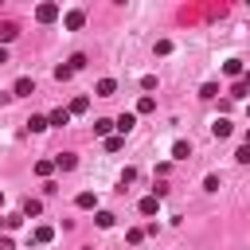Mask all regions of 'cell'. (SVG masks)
I'll use <instances>...</instances> for the list:
<instances>
[{
  "mask_svg": "<svg viewBox=\"0 0 250 250\" xmlns=\"http://www.w3.org/2000/svg\"><path fill=\"white\" fill-rule=\"evenodd\" d=\"M121 148H125V137H117V133L105 137V152H121Z\"/></svg>",
  "mask_w": 250,
  "mask_h": 250,
  "instance_id": "7402d4cb",
  "label": "cell"
},
{
  "mask_svg": "<svg viewBox=\"0 0 250 250\" xmlns=\"http://www.w3.org/2000/svg\"><path fill=\"white\" fill-rule=\"evenodd\" d=\"M66 109H70V117H74V113H86V109H90V98H74Z\"/></svg>",
  "mask_w": 250,
  "mask_h": 250,
  "instance_id": "ffe728a7",
  "label": "cell"
},
{
  "mask_svg": "<svg viewBox=\"0 0 250 250\" xmlns=\"http://www.w3.org/2000/svg\"><path fill=\"white\" fill-rule=\"evenodd\" d=\"M246 94H250V86H246V82H242V78H238V82H234V86H230V98H246Z\"/></svg>",
  "mask_w": 250,
  "mask_h": 250,
  "instance_id": "d4e9b609",
  "label": "cell"
},
{
  "mask_svg": "<svg viewBox=\"0 0 250 250\" xmlns=\"http://www.w3.org/2000/svg\"><path fill=\"white\" fill-rule=\"evenodd\" d=\"M31 238H35V246H47V242L55 238V230H51V227H35V234H31Z\"/></svg>",
  "mask_w": 250,
  "mask_h": 250,
  "instance_id": "e0dca14e",
  "label": "cell"
},
{
  "mask_svg": "<svg viewBox=\"0 0 250 250\" xmlns=\"http://www.w3.org/2000/svg\"><path fill=\"white\" fill-rule=\"evenodd\" d=\"M4 62H8V51H4V47H0V66H4Z\"/></svg>",
  "mask_w": 250,
  "mask_h": 250,
  "instance_id": "f1b7e54d",
  "label": "cell"
},
{
  "mask_svg": "<svg viewBox=\"0 0 250 250\" xmlns=\"http://www.w3.org/2000/svg\"><path fill=\"white\" fill-rule=\"evenodd\" d=\"M82 23H86V12H82V8H74V12H66V27H70V31H78Z\"/></svg>",
  "mask_w": 250,
  "mask_h": 250,
  "instance_id": "9c48e42d",
  "label": "cell"
},
{
  "mask_svg": "<svg viewBox=\"0 0 250 250\" xmlns=\"http://www.w3.org/2000/svg\"><path fill=\"white\" fill-rule=\"evenodd\" d=\"M0 250H16V242H12L8 234H0Z\"/></svg>",
  "mask_w": 250,
  "mask_h": 250,
  "instance_id": "83f0119b",
  "label": "cell"
},
{
  "mask_svg": "<svg viewBox=\"0 0 250 250\" xmlns=\"http://www.w3.org/2000/svg\"><path fill=\"white\" fill-rule=\"evenodd\" d=\"M27 129H31V133H43V129H51V125H47L43 113H31V117H27Z\"/></svg>",
  "mask_w": 250,
  "mask_h": 250,
  "instance_id": "8fae6325",
  "label": "cell"
},
{
  "mask_svg": "<svg viewBox=\"0 0 250 250\" xmlns=\"http://www.w3.org/2000/svg\"><path fill=\"white\" fill-rule=\"evenodd\" d=\"M35 215H43V203L39 199H23V219H35Z\"/></svg>",
  "mask_w": 250,
  "mask_h": 250,
  "instance_id": "9a60e30c",
  "label": "cell"
},
{
  "mask_svg": "<svg viewBox=\"0 0 250 250\" xmlns=\"http://www.w3.org/2000/svg\"><path fill=\"white\" fill-rule=\"evenodd\" d=\"M35 20H39V23H55V20H59V4H39V8H35Z\"/></svg>",
  "mask_w": 250,
  "mask_h": 250,
  "instance_id": "6da1fadb",
  "label": "cell"
},
{
  "mask_svg": "<svg viewBox=\"0 0 250 250\" xmlns=\"http://www.w3.org/2000/svg\"><path fill=\"white\" fill-rule=\"evenodd\" d=\"M70 74H74V66H70V62H59V66H55V78H59V82H66Z\"/></svg>",
  "mask_w": 250,
  "mask_h": 250,
  "instance_id": "cb8c5ba5",
  "label": "cell"
},
{
  "mask_svg": "<svg viewBox=\"0 0 250 250\" xmlns=\"http://www.w3.org/2000/svg\"><path fill=\"white\" fill-rule=\"evenodd\" d=\"M141 238H145V227H133V230H129V242H133V246H137V242H141Z\"/></svg>",
  "mask_w": 250,
  "mask_h": 250,
  "instance_id": "484cf974",
  "label": "cell"
},
{
  "mask_svg": "<svg viewBox=\"0 0 250 250\" xmlns=\"http://www.w3.org/2000/svg\"><path fill=\"white\" fill-rule=\"evenodd\" d=\"M152 109H156V98H152V94H145V98L137 102V113H152Z\"/></svg>",
  "mask_w": 250,
  "mask_h": 250,
  "instance_id": "44dd1931",
  "label": "cell"
},
{
  "mask_svg": "<svg viewBox=\"0 0 250 250\" xmlns=\"http://www.w3.org/2000/svg\"><path fill=\"white\" fill-rule=\"evenodd\" d=\"M31 94H35V82H31V78H16L12 98H31Z\"/></svg>",
  "mask_w": 250,
  "mask_h": 250,
  "instance_id": "7a4b0ae2",
  "label": "cell"
},
{
  "mask_svg": "<svg viewBox=\"0 0 250 250\" xmlns=\"http://www.w3.org/2000/svg\"><path fill=\"white\" fill-rule=\"evenodd\" d=\"M188 156H191V145L188 141H176L172 145V160H188Z\"/></svg>",
  "mask_w": 250,
  "mask_h": 250,
  "instance_id": "5bb4252c",
  "label": "cell"
},
{
  "mask_svg": "<svg viewBox=\"0 0 250 250\" xmlns=\"http://www.w3.org/2000/svg\"><path fill=\"white\" fill-rule=\"evenodd\" d=\"M137 125V113H121L117 121H113V129H117V137H129V129Z\"/></svg>",
  "mask_w": 250,
  "mask_h": 250,
  "instance_id": "3957f363",
  "label": "cell"
},
{
  "mask_svg": "<svg viewBox=\"0 0 250 250\" xmlns=\"http://www.w3.org/2000/svg\"><path fill=\"white\" fill-rule=\"evenodd\" d=\"M51 172H55V160H35V176H43V180H47Z\"/></svg>",
  "mask_w": 250,
  "mask_h": 250,
  "instance_id": "603a6c76",
  "label": "cell"
},
{
  "mask_svg": "<svg viewBox=\"0 0 250 250\" xmlns=\"http://www.w3.org/2000/svg\"><path fill=\"white\" fill-rule=\"evenodd\" d=\"M199 98H203V102L219 98V86H215V82H203V86H199Z\"/></svg>",
  "mask_w": 250,
  "mask_h": 250,
  "instance_id": "d6986e66",
  "label": "cell"
},
{
  "mask_svg": "<svg viewBox=\"0 0 250 250\" xmlns=\"http://www.w3.org/2000/svg\"><path fill=\"white\" fill-rule=\"evenodd\" d=\"M246 145H250V129H246Z\"/></svg>",
  "mask_w": 250,
  "mask_h": 250,
  "instance_id": "1f68e13d",
  "label": "cell"
},
{
  "mask_svg": "<svg viewBox=\"0 0 250 250\" xmlns=\"http://www.w3.org/2000/svg\"><path fill=\"white\" fill-rule=\"evenodd\" d=\"M246 113H250V105H246Z\"/></svg>",
  "mask_w": 250,
  "mask_h": 250,
  "instance_id": "836d02e7",
  "label": "cell"
},
{
  "mask_svg": "<svg viewBox=\"0 0 250 250\" xmlns=\"http://www.w3.org/2000/svg\"><path fill=\"white\" fill-rule=\"evenodd\" d=\"M66 121H70V109H62V105H59V109H51V113H47V125H59V129H62V125H66Z\"/></svg>",
  "mask_w": 250,
  "mask_h": 250,
  "instance_id": "8992f818",
  "label": "cell"
},
{
  "mask_svg": "<svg viewBox=\"0 0 250 250\" xmlns=\"http://www.w3.org/2000/svg\"><path fill=\"white\" fill-rule=\"evenodd\" d=\"M74 207H82V211H94V207H98V195H94V191H78V195H74Z\"/></svg>",
  "mask_w": 250,
  "mask_h": 250,
  "instance_id": "277c9868",
  "label": "cell"
},
{
  "mask_svg": "<svg viewBox=\"0 0 250 250\" xmlns=\"http://www.w3.org/2000/svg\"><path fill=\"white\" fill-rule=\"evenodd\" d=\"M137 211H141V215H156V211H160V199H156V195H145V199L137 203Z\"/></svg>",
  "mask_w": 250,
  "mask_h": 250,
  "instance_id": "ba28073f",
  "label": "cell"
},
{
  "mask_svg": "<svg viewBox=\"0 0 250 250\" xmlns=\"http://www.w3.org/2000/svg\"><path fill=\"white\" fill-rule=\"evenodd\" d=\"M0 227H8V219H4V215H0Z\"/></svg>",
  "mask_w": 250,
  "mask_h": 250,
  "instance_id": "4dcf8cb0",
  "label": "cell"
},
{
  "mask_svg": "<svg viewBox=\"0 0 250 250\" xmlns=\"http://www.w3.org/2000/svg\"><path fill=\"white\" fill-rule=\"evenodd\" d=\"M223 70H227V74H230V78H242V74H246V70H242V62H238V59H227V62H223Z\"/></svg>",
  "mask_w": 250,
  "mask_h": 250,
  "instance_id": "ac0fdd59",
  "label": "cell"
},
{
  "mask_svg": "<svg viewBox=\"0 0 250 250\" xmlns=\"http://www.w3.org/2000/svg\"><path fill=\"white\" fill-rule=\"evenodd\" d=\"M94 133H98V137H113V121H109V117H98V121H94Z\"/></svg>",
  "mask_w": 250,
  "mask_h": 250,
  "instance_id": "7c38bea8",
  "label": "cell"
},
{
  "mask_svg": "<svg viewBox=\"0 0 250 250\" xmlns=\"http://www.w3.org/2000/svg\"><path fill=\"white\" fill-rule=\"evenodd\" d=\"M74 164H78L74 152H59V156H55V168H62V172H74Z\"/></svg>",
  "mask_w": 250,
  "mask_h": 250,
  "instance_id": "52a82bcc",
  "label": "cell"
},
{
  "mask_svg": "<svg viewBox=\"0 0 250 250\" xmlns=\"http://www.w3.org/2000/svg\"><path fill=\"white\" fill-rule=\"evenodd\" d=\"M94 223H98L102 230H109V227L117 223V215H113V211H98V215H94Z\"/></svg>",
  "mask_w": 250,
  "mask_h": 250,
  "instance_id": "2e32d148",
  "label": "cell"
},
{
  "mask_svg": "<svg viewBox=\"0 0 250 250\" xmlns=\"http://www.w3.org/2000/svg\"><path fill=\"white\" fill-rule=\"evenodd\" d=\"M0 203H4V191H0Z\"/></svg>",
  "mask_w": 250,
  "mask_h": 250,
  "instance_id": "d6a6232c",
  "label": "cell"
},
{
  "mask_svg": "<svg viewBox=\"0 0 250 250\" xmlns=\"http://www.w3.org/2000/svg\"><path fill=\"white\" fill-rule=\"evenodd\" d=\"M16 35H20V27H16L12 20H0V47H4V43H12Z\"/></svg>",
  "mask_w": 250,
  "mask_h": 250,
  "instance_id": "5b68a950",
  "label": "cell"
},
{
  "mask_svg": "<svg viewBox=\"0 0 250 250\" xmlns=\"http://www.w3.org/2000/svg\"><path fill=\"white\" fill-rule=\"evenodd\" d=\"M242 82H246V86H250V70H246V74H242Z\"/></svg>",
  "mask_w": 250,
  "mask_h": 250,
  "instance_id": "f546056e",
  "label": "cell"
},
{
  "mask_svg": "<svg viewBox=\"0 0 250 250\" xmlns=\"http://www.w3.org/2000/svg\"><path fill=\"white\" fill-rule=\"evenodd\" d=\"M230 129H234V125H230L227 117H215V125H211V133H215V137H230Z\"/></svg>",
  "mask_w": 250,
  "mask_h": 250,
  "instance_id": "4fadbf2b",
  "label": "cell"
},
{
  "mask_svg": "<svg viewBox=\"0 0 250 250\" xmlns=\"http://www.w3.org/2000/svg\"><path fill=\"white\" fill-rule=\"evenodd\" d=\"M113 90H117V82H113V78H102V82L94 86V94H98V98H113Z\"/></svg>",
  "mask_w": 250,
  "mask_h": 250,
  "instance_id": "30bf717a",
  "label": "cell"
},
{
  "mask_svg": "<svg viewBox=\"0 0 250 250\" xmlns=\"http://www.w3.org/2000/svg\"><path fill=\"white\" fill-rule=\"evenodd\" d=\"M234 160H242V164H250V145H242V148L234 152Z\"/></svg>",
  "mask_w": 250,
  "mask_h": 250,
  "instance_id": "4316f807",
  "label": "cell"
}]
</instances>
